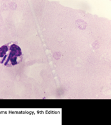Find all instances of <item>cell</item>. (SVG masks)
Returning a JSON list of instances; mask_svg holds the SVG:
<instances>
[{
    "label": "cell",
    "mask_w": 111,
    "mask_h": 125,
    "mask_svg": "<svg viewBox=\"0 0 111 125\" xmlns=\"http://www.w3.org/2000/svg\"><path fill=\"white\" fill-rule=\"evenodd\" d=\"M22 60V50L15 43L10 42L0 48V63L6 67H13Z\"/></svg>",
    "instance_id": "6da1fadb"
}]
</instances>
